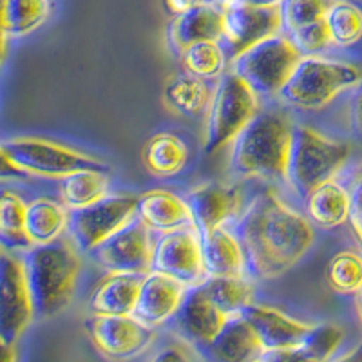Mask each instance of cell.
<instances>
[{"instance_id":"cell-1","label":"cell","mask_w":362,"mask_h":362,"mask_svg":"<svg viewBox=\"0 0 362 362\" xmlns=\"http://www.w3.org/2000/svg\"><path fill=\"white\" fill-rule=\"evenodd\" d=\"M230 230L243 248L247 276L255 281H272L286 274L315 243L308 218L270 189L255 194Z\"/></svg>"},{"instance_id":"cell-2","label":"cell","mask_w":362,"mask_h":362,"mask_svg":"<svg viewBox=\"0 0 362 362\" xmlns=\"http://www.w3.org/2000/svg\"><path fill=\"white\" fill-rule=\"evenodd\" d=\"M35 317L47 319L64 312L73 299L82 259L69 235L47 245H33L21 254Z\"/></svg>"},{"instance_id":"cell-3","label":"cell","mask_w":362,"mask_h":362,"mask_svg":"<svg viewBox=\"0 0 362 362\" xmlns=\"http://www.w3.org/2000/svg\"><path fill=\"white\" fill-rule=\"evenodd\" d=\"M293 124L283 111H259L232 141L228 169L238 177L281 180L286 176Z\"/></svg>"},{"instance_id":"cell-4","label":"cell","mask_w":362,"mask_h":362,"mask_svg":"<svg viewBox=\"0 0 362 362\" xmlns=\"http://www.w3.org/2000/svg\"><path fill=\"white\" fill-rule=\"evenodd\" d=\"M350 154L351 148L346 141L332 140L306 125H293L284 181L299 198L306 199L317 187L335 180Z\"/></svg>"},{"instance_id":"cell-5","label":"cell","mask_w":362,"mask_h":362,"mask_svg":"<svg viewBox=\"0 0 362 362\" xmlns=\"http://www.w3.org/2000/svg\"><path fill=\"white\" fill-rule=\"evenodd\" d=\"M362 80L357 64L317 57H303L288 83L279 93L281 100L300 111H319L344 90L355 89Z\"/></svg>"},{"instance_id":"cell-6","label":"cell","mask_w":362,"mask_h":362,"mask_svg":"<svg viewBox=\"0 0 362 362\" xmlns=\"http://www.w3.org/2000/svg\"><path fill=\"white\" fill-rule=\"evenodd\" d=\"M259 112V95L234 73H223L212 90L205 124V153L214 154L239 136Z\"/></svg>"},{"instance_id":"cell-7","label":"cell","mask_w":362,"mask_h":362,"mask_svg":"<svg viewBox=\"0 0 362 362\" xmlns=\"http://www.w3.org/2000/svg\"><path fill=\"white\" fill-rule=\"evenodd\" d=\"M0 145L9 160L28 176L62 180L80 170H107V163L98 158L37 136H17Z\"/></svg>"},{"instance_id":"cell-8","label":"cell","mask_w":362,"mask_h":362,"mask_svg":"<svg viewBox=\"0 0 362 362\" xmlns=\"http://www.w3.org/2000/svg\"><path fill=\"white\" fill-rule=\"evenodd\" d=\"M300 58L290 38L279 33L235 57L230 73L238 74L257 95L274 96L288 83Z\"/></svg>"},{"instance_id":"cell-9","label":"cell","mask_w":362,"mask_h":362,"mask_svg":"<svg viewBox=\"0 0 362 362\" xmlns=\"http://www.w3.org/2000/svg\"><path fill=\"white\" fill-rule=\"evenodd\" d=\"M138 198L131 194H109L93 205L69 210L67 232L80 252L90 254L136 219Z\"/></svg>"},{"instance_id":"cell-10","label":"cell","mask_w":362,"mask_h":362,"mask_svg":"<svg viewBox=\"0 0 362 362\" xmlns=\"http://www.w3.org/2000/svg\"><path fill=\"white\" fill-rule=\"evenodd\" d=\"M83 326L96 350L115 362L138 358L156 341V329L134 315H90Z\"/></svg>"},{"instance_id":"cell-11","label":"cell","mask_w":362,"mask_h":362,"mask_svg":"<svg viewBox=\"0 0 362 362\" xmlns=\"http://www.w3.org/2000/svg\"><path fill=\"white\" fill-rule=\"evenodd\" d=\"M180 281L187 288L198 286L206 279L203 243L196 226L165 232L154 239L153 270Z\"/></svg>"},{"instance_id":"cell-12","label":"cell","mask_w":362,"mask_h":362,"mask_svg":"<svg viewBox=\"0 0 362 362\" xmlns=\"http://www.w3.org/2000/svg\"><path fill=\"white\" fill-rule=\"evenodd\" d=\"M219 6L223 9L219 44L230 62L267 38L283 33L279 8H254L235 2H221Z\"/></svg>"},{"instance_id":"cell-13","label":"cell","mask_w":362,"mask_h":362,"mask_svg":"<svg viewBox=\"0 0 362 362\" xmlns=\"http://www.w3.org/2000/svg\"><path fill=\"white\" fill-rule=\"evenodd\" d=\"M153 232L140 219H132L122 230L90 252V257L107 274L147 276L153 270Z\"/></svg>"},{"instance_id":"cell-14","label":"cell","mask_w":362,"mask_h":362,"mask_svg":"<svg viewBox=\"0 0 362 362\" xmlns=\"http://www.w3.org/2000/svg\"><path fill=\"white\" fill-rule=\"evenodd\" d=\"M33 319L21 255L0 252V342L17 344Z\"/></svg>"},{"instance_id":"cell-15","label":"cell","mask_w":362,"mask_h":362,"mask_svg":"<svg viewBox=\"0 0 362 362\" xmlns=\"http://www.w3.org/2000/svg\"><path fill=\"white\" fill-rule=\"evenodd\" d=\"M187 203L199 235L225 228L228 223H234L245 209L241 190L223 183H206L190 190Z\"/></svg>"},{"instance_id":"cell-16","label":"cell","mask_w":362,"mask_h":362,"mask_svg":"<svg viewBox=\"0 0 362 362\" xmlns=\"http://www.w3.org/2000/svg\"><path fill=\"white\" fill-rule=\"evenodd\" d=\"M228 319L230 317H226L210 303V299L198 284V286L187 290L176 315L169 322L183 341H187L198 350L202 346L209 344L221 332Z\"/></svg>"},{"instance_id":"cell-17","label":"cell","mask_w":362,"mask_h":362,"mask_svg":"<svg viewBox=\"0 0 362 362\" xmlns=\"http://www.w3.org/2000/svg\"><path fill=\"white\" fill-rule=\"evenodd\" d=\"M239 315L243 317L255 332V335L259 337L264 351L299 348L312 326L308 322L286 315L274 306L254 305V303L248 305Z\"/></svg>"},{"instance_id":"cell-18","label":"cell","mask_w":362,"mask_h":362,"mask_svg":"<svg viewBox=\"0 0 362 362\" xmlns=\"http://www.w3.org/2000/svg\"><path fill=\"white\" fill-rule=\"evenodd\" d=\"M187 290L180 281L151 272L144 277L132 315L151 328L165 325L176 315Z\"/></svg>"},{"instance_id":"cell-19","label":"cell","mask_w":362,"mask_h":362,"mask_svg":"<svg viewBox=\"0 0 362 362\" xmlns=\"http://www.w3.org/2000/svg\"><path fill=\"white\" fill-rule=\"evenodd\" d=\"M196 351L206 362H259L264 348L243 317L234 315L209 344Z\"/></svg>"},{"instance_id":"cell-20","label":"cell","mask_w":362,"mask_h":362,"mask_svg":"<svg viewBox=\"0 0 362 362\" xmlns=\"http://www.w3.org/2000/svg\"><path fill=\"white\" fill-rule=\"evenodd\" d=\"M223 33V9L219 4L198 6L173 17L167 28V42L180 57L199 42H219Z\"/></svg>"},{"instance_id":"cell-21","label":"cell","mask_w":362,"mask_h":362,"mask_svg":"<svg viewBox=\"0 0 362 362\" xmlns=\"http://www.w3.org/2000/svg\"><path fill=\"white\" fill-rule=\"evenodd\" d=\"M136 219H140L148 230L158 234L194 226L192 212L187 199L163 189L147 190L138 196Z\"/></svg>"},{"instance_id":"cell-22","label":"cell","mask_w":362,"mask_h":362,"mask_svg":"<svg viewBox=\"0 0 362 362\" xmlns=\"http://www.w3.org/2000/svg\"><path fill=\"white\" fill-rule=\"evenodd\" d=\"M144 277L140 274H109L93 290L89 310L93 315H132Z\"/></svg>"},{"instance_id":"cell-23","label":"cell","mask_w":362,"mask_h":362,"mask_svg":"<svg viewBox=\"0 0 362 362\" xmlns=\"http://www.w3.org/2000/svg\"><path fill=\"white\" fill-rule=\"evenodd\" d=\"M202 243L206 277L247 276L243 248L228 226L202 235Z\"/></svg>"},{"instance_id":"cell-24","label":"cell","mask_w":362,"mask_h":362,"mask_svg":"<svg viewBox=\"0 0 362 362\" xmlns=\"http://www.w3.org/2000/svg\"><path fill=\"white\" fill-rule=\"evenodd\" d=\"M351 196L350 190L341 185L337 180L326 181L321 187L308 194L306 212L313 225L321 228H337L350 221Z\"/></svg>"},{"instance_id":"cell-25","label":"cell","mask_w":362,"mask_h":362,"mask_svg":"<svg viewBox=\"0 0 362 362\" xmlns=\"http://www.w3.org/2000/svg\"><path fill=\"white\" fill-rule=\"evenodd\" d=\"M145 169L156 177H173L190 161V148L183 138L173 132H158L145 144L141 154Z\"/></svg>"},{"instance_id":"cell-26","label":"cell","mask_w":362,"mask_h":362,"mask_svg":"<svg viewBox=\"0 0 362 362\" xmlns=\"http://www.w3.org/2000/svg\"><path fill=\"white\" fill-rule=\"evenodd\" d=\"M69 210L62 202L51 198H37L28 203L25 232L33 245H47L62 238L67 232Z\"/></svg>"},{"instance_id":"cell-27","label":"cell","mask_w":362,"mask_h":362,"mask_svg":"<svg viewBox=\"0 0 362 362\" xmlns=\"http://www.w3.org/2000/svg\"><path fill=\"white\" fill-rule=\"evenodd\" d=\"M28 202L11 189H0V252L21 255L33 247L25 232Z\"/></svg>"},{"instance_id":"cell-28","label":"cell","mask_w":362,"mask_h":362,"mask_svg":"<svg viewBox=\"0 0 362 362\" xmlns=\"http://www.w3.org/2000/svg\"><path fill=\"white\" fill-rule=\"evenodd\" d=\"M199 286L210 303L226 317L239 315L254 299V284L248 276L206 277Z\"/></svg>"},{"instance_id":"cell-29","label":"cell","mask_w":362,"mask_h":362,"mask_svg":"<svg viewBox=\"0 0 362 362\" xmlns=\"http://www.w3.org/2000/svg\"><path fill=\"white\" fill-rule=\"evenodd\" d=\"M212 90L209 83L189 73L174 74L165 83L163 100L167 107L183 116H196L209 107Z\"/></svg>"},{"instance_id":"cell-30","label":"cell","mask_w":362,"mask_h":362,"mask_svg":"<svg viewBox=\"0 0 362 362\" xmlns=\"http://www.w3.org/2000/svg\"><path fill=\"white\" fill-rule=\"evenodd\" d=\"M60 202L67 210L93 205L109 196L107 170H80L60 180Z\"/></svg>"},{"instance_id":"cell-31","label":"cell","mask_w":362,"mask_h":362,"mask_svg":"<svg viewBox=\"0 0 362 362\" xmlns=\"http://www.w3.org/2000/svg\"><path fill=\"white\" fill-rule=\"evenodd\" d=\"M332 45L351 47L362 38V9L350 0H335L325 15Z\"/></svg>"},{"instance_id":"cell-32","label":"cell","mask_w":362,"mask_h":362,"mask_svg":"<svg viewBox=\"0 0 362 362\" xmlns=\"http://www.w3.org/2000/svg\"><path fill=\"white\" fill-rule=\"evenodd\" d=\"M51 13L49 0H4V29L8 37H24L40 28Z\"/></svg>"},{"instance_id":"cell-33","label":"cell","mask_w":362,"mask_h":362,"mask_svg":"<svg viewBox=\"0 0 362 362\" xmlns=\"http://www.w3.org/2000/svg\"><path fill=\"white\" fill-rule=\"evenodd\" d=\"M180 58L183 67H185V73L205 80V82L221 78L226 62H228L225 49L219 42H199V44L183 51Z\"/></svg>"},{"instance_id":"cell-34","label":"cell","mask_w":362,"mask_h":362,"mask_svg":"<svg viewBox=\"0 0 362 362\" xmlns=\"http://www.w3.org/2000/svg\"><path fill=\"white\" fill-rule=\"evenodd\" d=\"M326 283L335 293L357 296L362 286V255L354 250L335 254L326 267Z\"/></svg>"},{"instance_id":"cell-35","label":"cell","mask_w":362,"mask_h":362,"mask_svg":"<svg viewBox=\"0 0 362 362\" xmlns=\"http://www.w3.org/2000/svg\"><path fill=\"white\" fill-rule=\"evenodd\" d=\"M344 341V329L334 322L312 325L305 335L299 350L315 362H329Z\"/></svg>"},{"instance_id":"cell-36","label":"cell","mask_w":362,"mask_h":362,"mask_svg":"<svg viewBox=\"0 0 362 362\" xmlns=\"http://www.w3.org/2000/svg\"><path fill=\"white\" fill-rule=\"evenodd\" d=\"M335 0H283L279 6L283 33H292L293 29L319 22L325 18Z\"/></svg>"},{"instance_id":"cell-37","label":"cell","mask_w":362,"mask_h":362,"mask_svg":"<svg viewBox=\"0 0 362 362\" xmlns=\"http://www.w3.org/2000/svg\"><path fill=\"white\" fill-rule=\"evenodd\" d=\"M286 37L293 44L300 57H317V54L325 53L332 45L328 28L325 24V18L319 22H312L308 25H303L299 29H293L292 33Z\"/></svg>"},{"instance_id":"cell-38","label":"cell","mask_w":362,"mask_h":362,"mask_svg":"<svg viewBox=\"0 0 362 362\" xmlns=\"http://www.w3.org/2000/svg\"><path fill=\"white\" fill-rule=\"evenodd\" d=\"M350 196H351V210H350V225L357 238L358 245L362 248V165L355 170L354 180L350 183Z\"/></svg>"},{"instance_id":"cell-39","label":"cell","mask_w":362,"mask_h":362,"mask_svg":"<svg viewBox=\"0 0 362 362\" xmlns=\"http://www.w3.org/2000/svg\"><path fill=\"white\" fill-rule=\"evenodd\" d=\"M259 362H315V361L306 357L299 348H292V350L264 351Z\"/></svg>"},{"instance_id":"cell-40","label":"cell","mask_w":362,"mask_h":362,"mask_svg":"<svg viewBox=\"0 0 362 362\" xmlns=\"http://www.w3.org/2000/svg\"><path fill=\"white\" fill-rule=\"evenodd\" d=\"M148 362H192L189 351L177 344H169L154 354Z\"/></svg>"},{"instance_id":"cell-41","label":"cell","mask_w":362,"mask_h":362,"mask_svg":"<svg viewBox=\"0 0 362 362\" xmlns=\"http://www.w3.org/2000/svg\"><path fill=\"white\" fill-rule=\"evenodd\" d=\"M214 4H221V0H163L165 9H167L173 17L189 11V9L192 8H198V6H214Z\"/></svg>"},{"instance_id":"cell-42","label":"cell","mask_w":362,"mask_h":362,"mask_svg":"<svg viewBox=\"0 0 362 362\" xmlns=\"http://www.w3.org/2000/svg\"><path fill=\"white\" fill-rule=\"evenodd\" d=\"M29 177L24 170H21L17 165L9 160L8 154L0 145V181H13V180H25Z\"/></svg>"},{"instance_id":"cell-43","label":"cell","mask_w":362,"mask_h":362,"mask_svg":"<svg viewBox=\"0 0 362 362\" xmlns=\"http://www.w3.org/2000/svg\"><path fill=\"white\" fill-rule=\"evenodd\" d=\"M351 127H354L355 136L362 141V80L357 87H355V95L351 100Z\"/></svg>"},{"instance_id":"cell-44","label":"cell","mask_w":362,"mask_h":362,"mask_svg":"<svg viewBox=\"0 0 362 362\" xmlns=\"http://www.w3.org/2000/svg\"><path fill=\"white\" fill-rule=\"evenodd\" d=\"M221 2H235V4H247L254 8H279L283 0H221Z\"/></svg>"},{"instance_id":"cell-45","label":"cell","mask_w":362,"mask_h":362,"mask_svg":"<svg viewBox=\"0 0 362 362\" xmlns=\"http://www.w3.org/2000/svg\"><path fill=\"white\" fill-rule=\"evenodd\" d=\"M6 29H4V0H0V66L4 62L6 54Z\"/></svg>"},{"instance_id":"cell-46","label":"cell","mask_w":362,"mask_h":362,"mask_svg":"<svg viewBox=\"0 0 362 362\" xmlns=\"http://www.w3.org/2000/svg\"><path fill=\"white\" fill-rule=\"evenodd\" d=\"M0 362H17V348H15V344L0 342Z\"/></svg>"},{"instance_id":"cell-47","label":"cell","mask_w":362,"mask_h":362,"mask_svg":"<svg viewBox=\"0 0 362 362\" xmlns=\"http://www.w3.org/2000/svg\"><path fill=\"white\" fill-rule=\"evenodd\" d=\"M329 362H362V344L354 348L351 351H348V354L341 355V357L332 358Z\"/></svg>"},{"instance_id":"cell-48","label":"cell","mask_w":362,"mask_h":362,"mask_svg":"<svg viewBox=\"0 0 362 362\" xmlns=\"http://www.w3.org/2000/svg\"><path fill=\"white\" fill-rule=\"evenodd\" d=\"M355 297H357V299H355V303H357V312H358V317H361V322H362V286Z\"/></svg>"}]
</instances>
